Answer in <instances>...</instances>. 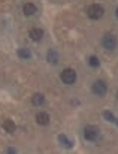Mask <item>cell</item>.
<instances>
[{
    "label": "cell",
    "instance_id": "1",
    "mask_svg": "<svg viewBox=\"0 0 118 154\" xmlns=\"http://www.w3.org/2000/svg\"><path fill=\"white\" fill-rule=\"evenodd\" d=\"M105 15V9L102 5L99 3H94V5H90L87 8V17L90 20H100L102 17Z\"/></svg>",
    "mask_w": 118,
    "mask_h": 154
},
{
    "label": "cell",
    "instance_id": "2",
    "mask_svg": "<svg viewBox=\"0 0 118 154\" xmlns=\"http://www.w3.org/2000/svg\"><path fill=\"white\" fill-rule=\"evenodd\" d=\"M60 78H61V81H63L66 85H72V84L76 82V72H75L73 69H70V67H66V69H63V72L60 73Z\"/></svg>",
    "mask_w": 118,
    "mask_h": 154
},
{
    "label": "cell",
    "instance_id": "3",
    "mask_svg": "<svg viewBox=\"0 0 118 154\" xmlns=\"http://www.w3.org/2000/svg\"><path fill=\"white\" fill-rule=\"evenodd\" d=\"M100 136V129L97 126H87L84 129V138L90 142H96Z\"/></svg>",
    "mask_w": 118,
    "mask_h": 154
},
{
    "label": "cell",
    "instance_id": "4",
    "mask_svg": "<svg viewBox=\"0 0 118 154\" xmlns=\"http://www.w3.org/2000/svg\"><path fill=\"white\" fill-rule=\"evenodd\" d=\"M117 38L112 35V33H106L103 38H102V47L105 48V50H109V51H114L115 48H117Z\"/></svg>",
    "mask_w": 118,
    "mask_h": 154
},
{
    "label": "cell",
    "instance_id": "5",
    "mask_svg": "<svg viewBox=\"0 0 118 154\" xmlns=\"http://www.w3.org/2000/svg\"><path fill=\"white\" fill-rule=\"evenodd\" d=\"M91 90H93V93L97 94V96H105L106 91H108V85H106V82H105L103 79H97V81L93 82Z\"/></svg>",
    "mask_w": 118,
    "mask_h": 154
},
{
    "label": "cell",
    "instance_id": "6",
    "mask_svg": "<svg viewBox=\"0 0 118 154\" xmlns=\"http://www.w3.org/2000/svg\"><path fill=\"white\" fill-rule=\"evenodd\" d=\"M36 123L39 124V126H48L50 124V115L47 114V112H38L36 114Z\"/></svg>",
    "mask_w": 118,
    "mask_h": 154
},
{
    "label": "cell",
    "instance_id": "7",
    "mask_svg": "<svg viewBox=\"0 0 118 154\" xmlns=\"http://www.w3.org/2000/svg\"><path fill=\"white\" fill-rule=\"evenodd\" d=\"M38 12V8H36V5H33V3H26L24 6H23V14L26 15V17H32V15H35Z\"/></svg>",
    "mask_w": 118,
    "mask_h": 154
},
{
    "label": "cell",
    "instance_id": "8",
    "mask_svg": "<svg viewBox=\"0 0 118 154\" xmlns=\"http://www.w3.org/2000/svg\"><path fill=\"white\" fill-rule=\"evenodd\" d=\"M29 36H30L32 41L39 42V41H42V38H44V30H42V29H32V30L29 32Z\"/></svg>",
    "mask_w": 118,
    "mask_h": 154
},
{
    "label": "cell",
    "instance_id": "9",
    "mask_svg": "<svg viewBox=\"0 0 118 154\" xmlns=\"http://www.w3.org/2000/svg\"><path fill=\"white\" fill-rule=\"evenodd\" d=\"M59 58H60V55L56 50H48V52H47V61H48V63L57 64V63H59Z\"/></svg>",
    "mask_w": 118,
    "mask_h": 154
},
{
    "label": "cell",
    "instance_id": "10",
    "mask_svg": "<svg viewBox=\"0 0 118 154\" xmlns=\"http://www.w3.org/2000/svg\"><path fill=\"white\" fill-rule=\"evenodd\" d=\"M45 103V96L42 94V93H35L33 96H32V105H35V106H42Z\"/></svg>",
    "mask_w": 118,
    "mask_h": 154
},
{
    "label": "cell",
    "instance_id": "11",
    "mask_svg": "<svg viewBox=\"0 0 118 154\" xmlns=\"http://www.w3.org/2000/svg\"><path fill=\"white\" fill-rule=\"evenodd\" d=\"M2 127H3V130H6L8 133H14L15 129H17V126H15V123H14L12 120H5L3 124H2Z\"/></svg>",
    "mask_w": 118,
    "mask_h": 154
},
{
    "label": "cell",
    "instance_id": "12",
    "mask_svg": "<svg viewBox=\"0 0 118 154\" xmlns=\"http://www.w3.org/2000/svg\"><path fill=\"white\" fill-rule=\"evenodd\" d=\"M17 55L23 60H30L32 58V51L29 48H18L17 50Z\"/></svg>",
    "mask_w": 118,
    "mask_h": 154
},
{
    "label": "cell",
    "instance_id": "13",
    "mask_svg": "<svg viewBox=\"0 0 118 154\" xmlns=\"http://www.w3.org/2000/svg\"><path fill=\"white\" fill-rule=\"evenodd\" d=\"M59 142H60V145H63L64 148H72V147H73V142H72L66 135H63V133L59 135Z\"/></svg>",
    "mask_w": 118,
    "mask_h": 154
},
{
    "label": "cell",
    "instance_id": "14",
    "mask_svg": "<svg viewBox=\"0 0 118 154\" xmlns=\"http://www.w3.org/2000/svg\"><path fill=\"white\" fill-rule=\"evenodd\" d=\"M88 64H90L91 67H99V66H100V61H99V58H97L96 55H91V57L88 58Z\"/></svg>",
    "mask_w": 118,
    "mask_h": 154
},
{
    "label": "cell",
    "instance_id": "15",
    "mask_svg": "<svg viewBox=\"0 0 118 154\" xmlns=\"http://www.w3.org/2000/svg\"><path fill=\"white\" fill-rule=\"evenodd\" d=\"M103 117H105V120H108V121H111V123H115V120H117L111 111H105V112H103Z\"/></svg>",
    "mask_w": 118,
    "mask_h": 154
},
{
    "label": "cell",
    "instance_id": "16",
    "mask_svg": "<svg viewBox=\"0 0 118 154\" xmlns=\"http://www.w3.org/2000/svg\"><path fill=\"white\" fill-rule=\"evenodd\" d=\"M6 153H9V154L12 153L14 154V153H17V150H15V148H8V150H6Z\"/></svg>",
    "mask_w": 118,
    "mask_h": 154
},
{
    "label": "cell",
    "instance_id": "17",
    "mask_svg": "<svg viewBox=\"0 0 118 154\" xmlns=\"http://www.w3.org/2000/svg\"><path fill=\"white\" fill-rule=\"evenodd\" d=\"M115 17H117V20H118V6L115 8Z\"/></svg>",
    "mask_w": 118,
    "mask_h": 154
},
{
    "label": "cell",
    "instance_id": "18",
    "mask_svg": "<svg viewBox=\"0 0 118 154\" xmlns=\"http://www.w3.org/2000/svg\"><path fill=\"white\" fill-rule=\"evenodd\" d=\"M115 124H117V126H118V120H115Z\"/></svg>",
    "mask_w": 118,
    "mask_h": 154
}]
</instances>
